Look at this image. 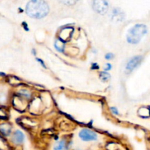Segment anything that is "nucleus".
<instances>
[{
	"label": "nucleus",
	"mask_w": 150,
	"mask_h": 150,
	"mask_svg": "<svg viewBox=\"0 0 150 150\" xmlns=\"http://www.w3.org/2000/svg\"><path fill=\"white\" fill-rule=\"evenodd\" d=\"M125 14L120 9L114 8L111 13V19L116 22L122 21L124 19Z\"/></svg>",
	"instance_id": "nucleus-6"
},
{
	"label": "nucleus",
	"mask_w": 150,
	"mask_h": 150,
	"mask_svg": "<svg viewBox=\"0 0 150 150\" xmlns=\"http://www.w3.org/2000/svg\"><path fill=\"white\" fill-rule=\"evenodd\" d=\"M23 140H24V136H23V133L21 132L20 130H16L13 136V142L16 144H21L23 143Z\"/></svg>",
	"instance_id": "nucleus-7"
},
{
	"label": "nucleus",
	"mask_w": 150,
	"mask_h": 150,
	"mask_svg": "<svg viewBox=\"0 0 150 150\" xmlns=\"http://www.w3.org/2000/svg\"><path fill=\"white\" fill-rule=\"evenodd\" d=\"M0 76H4V73H0Z\"/></svg>",
	"instance_id": "nucleus-18"
},
{
	"label": "nucleus",
	"mask_w": 150,
	"mask_h": 150,
	"mask_svg": "<svg viewBox=\"0 0 150 150\" xmlns=\"http://www.w3.org/2000/svg\"><path fill=\"white\" fill-rule=\"evenodd\" d=\"M36 59H37V61H38V62H39L40 63V64H41V65H42V67H44V68H46V66L45 65V63H44V62L42 61V59H40L39 58H36Z\"/></svg>",
	"instance_id": "nucleus-14"
},
{
	"label": "nucleus",
	"mask_w": 150,
	"mask_h": 150,
	"mask_svg": "<svg viewBox=\"0 0 150 150\" xmlns=\"http://www.w3.org/2000/svg\"><path fill=\"white\" fill-rule=\"evenodd\" d=\"M105 59L108 60L112 59L114 57V55L112 54V53H108V54H106V55H105Z\"/></svg>",
	"instance_id": "nucleus-12"
},
{
	"label": "nucleus",
	"mask_w": 150,
	"mask_h": 150,
	"mask_svg": "<svg viewBox=\"0 0 150 150\" xmlns=\"http://www.w3.org/2000/svg\"><path fill=\"white\" fill-rule=\"evenodd\" d=\"M100 79H101V81L103 82H106L111 79V75L108 74L106 72H101L100 74Z\"/></svg>",
	"instance_id": "nucleus-11"
},
{
	"label": "nucleus",
	"mask_w": 150,
	"mask_h": 150,
	"mask_svg": "<svg viewBox=\"0 0 150 150\" xmlns=\"http://www.w3.org/2000/svg\"><path fill=\"white\" fill-rule=\"evenodd\" d=\"M111 64H109V63H108V64H106V67L105 68V71H108V70H110L111 69Z\"/></svg>",
	"instance_id": "nucleus-15"
},
{
	"label": "nucleus",
	"mask_w": 150,
	"mask_h": 150,
	"mask_svg": "<svg viewBox=\"0 0 150 150\" xmlns=\"http://www.w3.org/2000/svg\"><path fill=\"white\" fill-rule=\"evenodd\" d=\"M0 130L3 134H4L5 136H8L11 130H10V126H8L7 125H2L0 126Z\"/></svg>",
	"instance_id": "nucleus-10"
},
{
	"label": "nucleus",
	"mask_w": 150,
	"mask_h": 150,
	"mask_svg": "<svg viewBox=\"0 0 150 150\" xmlns=\"http://www.w3.org/2000/svg\"><path fill=\"white\" fill-rule=\"evenodd\" d=\"M92 7L94 10L101 15L105 14L108 8V2L107 1H94L92 4Z\"/></svg>",
	"instance_id": "nucleus-3"
},
{
	"label": "nucleus",
	"mask_w": 150,
	"mask_h": 150,
	"mask_svg": "<svg viewBox=\"0 0 150 150\" xmlns=\"http://www.w3.org/2000/svg\"><path fill=\"white\" fill-rule=\"evenodd\" d=\"M26 14L31 18L40 19L48 15L49 7L45 1L41 0H32L26 4Z\"/></svg>",
	"instance_id": "nucleus-1"
},
{
	"label": "nucleus",
	"mask_w": 150,
	"mask_h": 150,
	"mask_svg": "<svg viewBox=\"0 0 150 150\" xmlns=\"http://www.w3.org/2000/svg\"><path fill=\"white\" fill-rule=\"evenodd\" d=\"M66 143L64 140H62L59 142L57 144L54 146V150H64L65 149Z\"/></svg>",
	"instance_id": "nucleus-9"
},
{
	"label": "nucleus",
	"mask_w": 150,
	"mask_h": 150,
	"mask_svg": "<svg viewBox=\"0 0 150 150\" xmlns=\"http://www.w3.org/2000/svg\"><path fill=\"white\" fill-rule=\"evenodd\" d=\"M63 3H65V4H67V3H69L70 4H73L76 3V1H63Z\"/></svg>",
	"instance_id": "nucleus-17"
},
{
	"label": "nucleus",
	"mask_w": 150,
	"mask_h": 150,
	"mask_svg": "<svg viewBox=\"0 0 150 150\" xmlns=\"http://www.w3.org/2000/svg\"><path fill=\"white\" fill-rule=\"evenodd\" d=\"M64 41L59 40L55 42V47L57 48V51H60V52H63L64 49Z\"/></svg>",
	"instance_id": "nucleus-8"
},
{
	"label": "nucleus",
	"mask_w": 150,
	"mask_h": 150,
	"mask_svg": "<svg viewBox=\"0 0 150 150\" xmlns=\"http://www.w3.org/2000/svg\"><path fill=\"white\" fill-rule=\"evenodd\" d=\"M92 68L93 69V70H95V69H99V66H98V64H96V63H94V64H92Z\"/></svg>",
	"instance_id": "nucleus-16"
},
{
	"label": "nucleus",
	"mask_w": 150,
	"mask_h": 150,
	"mask_svg": "<svg viewBox=\"0 0 150 150\" xmlns=\"http://www.w3.org/2000/svg\"><path fill=\"white\" fill-rule=\"evenodd\" d=\"M147 32V27L144 24H136L129 30L127 35V42L132 44L139 43Z\"/></svg>",
	"instance_id": "nucleus-2"
},
{
	"label": "nucleus",
	"mask_w": 150,
	"mask_h": 150,
	"mask_svg": "<svg viewBox=\"0 0 150 150\" xmlns=\"http://www.w3.org/2000/svg\"><path fill=\"white\" fill-rule=\"evenodd\" d=\"M79 137L84 142L95 141L98 139V135L96 133L88 129H83L79 133Z\"/></svg>",
	"instance_id": "nucleus-4"
},
{
	"label": "nucleus",
	"mask_w": 150,
	"mask_h": 150,
	"mask_svg": "<svg viewBox=\"0 0 150 150\" xmlns=\"http://www.w3.org/2000/svg\"><path fill=\"white\" fill-rule=\"evenodd\" d=\"M111 111H112L113 114H117V115H118V114H119L118 110H117V108H115V107H111Z\"/></svg>",
	"instance_id": "nucleus-13"
},
{
	"label": "nucleus",
	"mask_w": 150,
	"mask_h": 150,
	"mask_svg": "<svg viewBox=\"0 0 150 150\" xmlns=\"http://www.w3.org/2000/svg\"><path fill=\"white\" fill-rule=\"evenodd\" d=\"M142 60H143V57L142 56H136V57H134L127 62V65H126V70L129 72L133 71L134 69H136L141 64Z\"/></svg>",
	"instance_id": "nucleus-5"
}]
</instances>
